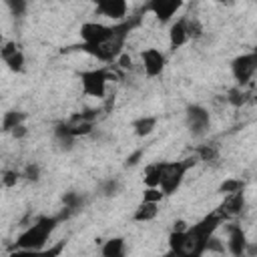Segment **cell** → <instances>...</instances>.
Returning <instances> with one entry per match:
<instances>
[{
	"label": "cell",
	"instance_id": "1",
	"mask_svg": "<svg viewBox=\"0 0 257 257\" xmlns=\"http://www.w3.org/2000/svg\"><path fill=\"white\" fill-rule=\"evenodd\" d=\"M131 30V24H100V22H84L80 26V38L82 48L96 56L102 62H112L122 52V44L126 40V34Z\"/></svg>",
	"mask_w": 257,
	"mask_h": 257
},
{
	"label": "cell",
	"instance_id": "2",
	"mask_svg": "<svg viewBox=\"0 0 257 257\" xmlns=\"http://www.w3.org/2000/svg\"><path fill=\"white\" fill-rule=\"evenodd\" d=\"M225 213H211L203 217L199 223L187 227V255H203L207 249V241L215 235L217 227L221 225Z\"/></svg>",
	"mask_w": 257,
	"mask_h": 257
},
{
	"label": "cell",
	"instance_id": "3",
	"mask_svg": "<svg viewBox=\"0 0 257 257\" xmlns=\"http://www.w3.org/2000/svg\"><path fill=\"white\" fill-rule=\"evenodd\" d=\"M60 217H40L36 219L34 225H30L28 229H24L18 239H16V247L22 251H42L48 237L52 235L54 227L58 225Z\"/></svg>",
	"mask_w": 257,
	"mask_h": 257
},
{
	"label": "cell",
	"instance_id": "4",
	"mask_svg": "<svg viewBox=\"0 0 257 257\" xmlns=\"http://www.w3.org/2000/svg\"><path fill=\"white\" fill-rule=\"evenodd\" d=\"M80 84H82V92L86 96L102 98L106 92V84H108V72L104 68L84 70V72H80Z\"/></svg>",
	"mask_w": 257,
	"mask_h": 257
},
{
	"label": "cell",
	"instance_id": "5",
	"mask_svg": "<svg viewBox=\"0 0 257 257\" xmlns=\"http://www.w3.org/2000/svg\"><path fill=\"white\" fill-rule=\"evenodd\" d=\"M189 167H191V161L189 163H183V161L167 163L165 175H163V181H161V189L165 191V195H171V193H175L181 187V183H183L185 173H187Z\"/></svg>",
	"mask_w": 257,
	"mask_h": 257
},
{
	"label": "cell",
	"instance_id": "6",
	"mask_svg": "<svg viewBox=\"0 0 257 257\" xmlns=\"http://www.w3.org/2000/svg\"><path fill=\"white\" fill-rule=\"evenodd\" d=\"M231 72L235 76V80L243 86L247 84L253 74L257 72V54L255 52H249V54H241L237 56L233 62H231Z\"/></svg>",
	"mask_w": 257,
	"mask_h": 257
},
{
	"label": "cell",
	"instance_id": "7",
	"mask_svg": "<svg viewBox=\"0 0 257 257\" xmlns=\"http://www.w3.org/2000/svg\"><path fill=\"white\" fill-rule=\"evenodd\" d=\"M185 116H187V126H189V131L195 137H201V135L207 133V128L211 124V116H209V112H207L205 106L191 104V106H187V114Z\"/></svg>",
	"mask_w": 257,
	"mask_h": 257
},
{
	"label": "cell",
	"instance_id": "8",
	"mask_svg": "<svg viewBox=\"0 0 257 257\" xmlns=\"http://www.w3.org/2000/svg\"><path fill=\"white\" fill-rule=\"evenodd\" d=\"M96 12L110 20H122L128 10V0H94Z\"/></svg>",
	"mask_w": 257,
	"mask_h": 257
},
{
	"label": "cell",
	"instance_id": "9",
	"mask_svg": "<svg viewBox=\"0 0 257 257\" xmlns=\"http://www.w3.org/2000/svg\"><path fill=\"white\" fill-rule=\"evenodd\" d=\"M141 58H143V68H145V74L147 76H159L163 72V68H165V62H167L165 54L159 48H147V50H143Z\"/></svg>",
	"mask_w": 257,
	"mask_h": 257
},
{
	"label": "cell",
	"instance_id": "10",
	"mask_svg": "<svg viewBox=\"0 0 257 257\" xmlns=\"http://www.w3.org/2000/svg\"><path fill=\"white\" fill-rule=\"evenodd\" d=\"M183 6V0H149V8L151 12L161 20V22H169L177 10Z\"/></svg>",
	"mask_w": 257,
	"mask_h": 257
},
{
	"label": "cell",
	"instance_id": "11",
	"mask_svg": "<svg viewBox=\"0 0 257 257\" xmlns=\"http://www.w3.org/2000/svg\"><path fill=\"white\" fill-rule=\"evenodd\" d=\"M229 251L233 253V255H243V253H247V245H249V241H247V235H245V231L239 227V225H231L229 227Z\"/></svg>",
	"mask_w": 257,
	"mask_h": 257
},
{
	"label": "cell",
	"instance_id": "12",
	"mask_svg": "<svg viewBox=\"0 0 257 257\" xmlns=\"http://www.w3.org/2000/svg\"><path fill=\"white\" fill-rule=\"evenodd\" d=\"M245 207V195L243 191H235V193H229L225 195V201L221 205V213L225 215H239Z\"/></svg>",
	"mask_w": 257,
	"mask_h": 257
},
{
	"label": "cell",
	"instance_id": "13",
	"mask_svg": "<svg viewBox=\"0 0 257 257\" xmlns=\"http://www.w3.org/2000/svg\"><path fill=\"white\" fill-rule=\"evenodd\" d=\"M189 36H191V34H189V26H187L185 20H177V22L171 26V30H169V42H171L173 48L183 46Z\"/></svg>",
	"mask_w": 257,
	"mask_h": 257
},
{
	"label": "cell",
	"instance_id": "14",
	"mask_svg": "<svg viewBox=\"0 0 257 257\" xmlns=\"http://www.w3.org/2000/svg\"><path fill=\"white\" fill-rule=\"evenodd\" d=\"M165 167H167L165 161L149 165L145 169V185L147 187H161V181H163V175H165Z\"/></svg>",
	"mask_w": 257,
	"mask_h": 257
},
{
	"label": "cell",
	"instance_id": "15",
	"mask_svg": "<svg viewBox=\"0 0 257 257\" xmlns=\"http://www.w3.org/2000/svg\"><path fill=\"white\" fill-rule=\"evenodd\" d=\"M169 247L171 253L187 255V229H173V233L169 235Z\"/></svg>",
	"mask_w": 257,
	"mask_h": 257
},
{
	"label": "cell",
	"instance_id": "16",
	"mask_svg": "<svg viewBox=\"0 0 257 257\" xmlns=\"http://www.w3.org/2000/svg\"><path fill=\"white\" fill-rule=\"evenodd\" d=\"M157 213H159V203L143 201V203L137 207L133 219H135V221H141V223H143V221H153V219L157 217Z\"/></svg>",
	"mask_w": 257,
	"mask_h": 257
},
{
	"label": "cell",
	"instance_id": "17",
	"mask_svg": "<svg viewBox=\"0 0 257 257\" xmlns=\"http://www.w3.org/2000/svg\"><path fill=\"white\" fill-rule=\"evenodd\" d=\"M157 126V118L155 116H141L133 122V131L137 137H149Z\"/></svg>",
	"mask_w": 257,
	"mask_h": 257
},
{
	"label": "cell",
	"instance_id": "18",
	"mask_svg": "<svg viewBox=\"0 0 257 257\" xmlns=\"http://www.w3.org/2000/svg\"><path fill=\"white\" fill-rule=\"evenodd\" d=\"M100 253H102L104 257H120V255L124 253V239H120V237H112V239L104 241Z\"/></svg>",
	"mask_w": 257,
	"mask_h": 257
},
{
	"label": "cell",
	"instance_id": "19",
	"mask_svg": "<svg viewBox=\"0 0 257 257\" xmlns=\"http://www.w3.org/2000/svg\"><path fill=\"white\" fill-rule=\"evenodd\" d=\"M24 120V114L18 112V110H10V112H4V118H2V131L6 133H12L16 126H20Z\"/></svg>",
	"mask_w": 257,
	"mask_h": 257
},
{
	"label": "cell",
	"instance_id": "20",
	"mask_svg": "<svg viewBox=\"0 0 257 257\" xmlns=\"http://www.w3.org/2000/svg\"><path fill=\"white\" fill-rule=\"evenodd\" d=\"M4 62L8 64V68L12 72H22V68H24V54H22V50H16L8 58H4Z\"/></svg>",
	"mask_w": 257,
	"mask_h": 257
},
{
	"label": "cell",
	"instance_id": "21",
	"mask_svg": "<svg viewBox=\"0 0 257 257\" xmlns=\"http://www.w3.org/2000/svg\"><path fill=\"white\" fill-rule=\"evenodd\" d=\"M219 191L223 195H229V193H235V191H243V181H239V179H227V181L221 183Z\"/></svg>",
	"mask_w": 257,
	"mask_h": 257
},
{
	"label": "cell",
	"instance_id": "22",
	"mask_svg": "<svg viewBox=\"0 0 257 257\" xmlns=\"http://www.w3.org/2000/svg\"><path fill=\"white\" fill-rule=\"evenodd\" d=\"M165 197V191L161 187H147V191L143 193V201H153V203H161Z\"/></svg>",
	"mask_w": 257,
	"mask_h": 257
},
{
	"label": "cell",
	"instance_id": "23",
	"mask_svg": "<svg viewBox=\"0 0 257 257\" xmlns=\"http://www.w3.org/2000/svg\"><path fill=\"white\" fill-rule=\"evenodd\" d=\"M62 201H64V207H66L68 211H74V209H78V207L82 205V199H80L78 193H66V195L62 197Z\"/></svg>",
	"mask_w": 257,
	"mask_h": 257
},
{
	"label": "cell",
	"instance_id": "24",
	"mask_svg": "<svg viewBox=\"0 0 257 257\" xmlns=\"http://www.w3.org/2000/svg\"><path fill=\"white\" fill-rule=\"evenodd\" d=\"M4 4L14 16H22L26 12V0H4Z\"/></svg>",
	"mask_w": 257,
	"mask_h": 257
},
{
	"label": "cell",
	"instance_id": "25",
	"mask_svg": "<svg viewBox=\"0 0 257 257\" xmlns=\"http://www.w3.org/2000/svg\"><path fill=\"white\" fill-rule=\"evenodd\" d=\"M22 177H24V179H28V181H32V183H36V181L40 179V167H38L36 163L26 165V169H24Z\"/></svg>",
	"mask_w": 257,
	"mask_h": 257
},
{
	"label": "cell",
	"instance_id": "26",
	"mask_svg": "<svg viewBox=\"0 0 257 257\" xmlns=\"http://www.w3.org/2000/svg\"><path fill=\"white\" fill-rule=\"evenodd\" d=\"M116 191H118V181H116V179H108V181L102 183L100 193H102L104 197H112V195H116Z\"/></svg>",
	"mask_w": 257,
	"mask_h": 257
},
{
	"label": "cell",
	"instance_id": "27",
	"mask_svg": "<svg viewBox=\"0 0 257 257\" xmlns=\"http://www.w3.org/2000/svg\"><path fill=\"white\" fill-rule=\"evenodd\" d=\"M199 159H201V161H213V159H217V149H215L213 145L201 147V149H199Z\"/></svg>",
	"mask_w": 257,
	"mask_h": 257
},
{
	"label": "cell",
	"instance_id": "28",
	"mask_svg": "<svg viewBox=\"0 0 257 257\" xmlns=\"http://www.w3.org/2000/svg\"><path fill=\"white\" fill-rule=\"evenodd\" d=\"M227 100H229L233 106H241V104L245 102V96H243L241 88H233V90H229V96H227Z\"/></svg>",
	"mask_w": 257,
	"mask_h": 257
},
{
	"label": "cell",
	"instance_id": "29",
	"mask_svg": "<svg viewBox=\"0 0 257 257\" xmlns=\"http://www.w3.org/2000/svg\"><path fill=\"white\" fill-rule=\"evenodd\" d=\"M205 251H209V253H223L225 249H223L221 241H219V239H217V237L213 235V237H211V239L207 241V249H205Z\"/></svg>",
	"mask_w": 257,
	"mask_h": 257
},
{
	"label": "cell",
	"instance_id": "30",
	"mask_svg": "<svg viewBox=\"0 0 257 257\" xmlns=\"http://www.w3.org/2000/svg\"><path fill=\"white\" fill-rule=\"evenodd\" d=\"M18 181V173L16 171H4V177H2V185L4 187H14Z\"/></svg>",
	"mask_w": 257,
	"mask_h": 257
},
{
	"label": "cell",
	"instance_id": "31",
	"mask_svg": "<svg viewBox=\"0 0 257 257\" xmlns=\"http://www.w3.org/2000/svg\"><path fill=\"white\" fill-rule=\"evenodd\" d=\"M16 50H18L16 42H6V44H4V48H2V52H0V54H2V60H4V58H8L10 54H14Z\"/></svg>",
	"mask_w": 257,
	"mask_h": 257
},
{
	"label": "cell",
	"instance_id": "32",
	"mask_svg": "<svg viewBox=\"0 0 257 257\" xmlns=\"http://www.w3.org/2000/svg\"><path fill=\"white\" fill-rule=\"evenodd\" d=\"M143 153H145L143 149H137V151L126 159V167H135V165H139V159L143 157Z\"/></svg>",
	"mask_w": 257,
	"mask_h": 257
},
{
	"label": "cell",
	"instance_id": "33",
	"mask_svg": "<svg viewBox=\"0 0 257 257\" xmlns=\"http://www.w3.org/2000/svg\"><path fill=\"white\" fill-rule=\"evenodd\" d=\"M116 62H118L122 68H131V64H133V58H131L126 52H120V54H118V58H116Z\"/></svg>",
	"mask_w": 257,
	"mask_h": 257
},
{
	"label": "cell",
	"instance_id": "34",
	"mask_svg": "<svg viewBox=\"0 0 257 257\" xmlns=\"http://www.w3.org/2000/svg\"><path fill=\"white\" fill-rule=\"evenodd\" d=\"M26 135V128H24V124H20V126H16L14 131H12V137L14 139H22Z\"/></svg>",
	"mask_w": 257,
	"mask_h": 257
},
{
	"label": "cell",
	"instance_id": "35",
	"mask_svg": "<svg viewBox=\"0 0 257 257\" xmlns=\"http://www.w3.org/2000/svg\"><path fill=\"white\" fill-rule=\"evenodd\" d=\"M253 52H255V54H257V46H255V50H253Z\"/></svg>",
	"mask_w": 257,
	"mask_h": 257
},
{
	"label": "cell",
	"instance_id": "36",
	"mask_svg": "<svg viewBox=\"0 0 257 257\" xmlns=\"http://www.w3.org/2000/svg\"><path fill=\"white\" fill-rule=\"evenodd\" d=\"M219 2H225V0H219Z\"/></svg>",
	"mask_w": 257,
	"mask_h": 257
}]
</instances>
